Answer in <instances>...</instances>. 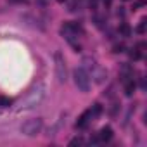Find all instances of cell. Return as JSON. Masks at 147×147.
<instances>
[{"label":"cell","instance_id":"6da1fadb","mask_svg":"<svg viewBox=\"0 0 147 147\" xmlns=\"http://www.w3.org/2000/svg\"><path fill=\"white\" fill-rule=\"evenodd\" d=\"M75 83H76V87L82 90V92H88V88H90V78H88V71H85L83 67H78V69H75Z\"/></svg>","mask_w":147,"mask_h":147},{"label":"cell","instance_id":"7a4b0ae2","mask_svg":"<svg viewBox=\"0 0 147 147\" xmlns=\"http://www.w3.org/2000/svg\"><path fill=\"white\" fill-rule=\"evenodd\" d=\"M42 126H43V121L40 118H35V119H28L26 123H23L21 125V131L24 135H28V137H33V135H36L42 130Z\"/></svg>","mask_w":147,"mask_h":147},{"label":"cell","instance_id":"3957f363","mask_svg":"<svg viewBox=\"0 0 147 147\" xmlns=\"http://www.w3.org/2000/svg\"><path fill=\"white\" fill-rule=\"evenodd\" d=\"M54 61H55V75H57V80L61 83L66 82L67 78V71H66V62H64V57L61 52H55L54 54Z\"/></svg>","mask_w":147,"mask_h":147},{"label":"cell","instance_id":"277c9868","mask_svg":"<svg viewBox=\"0 0 147 147\" xmlns=\"http://www.w3.org/2000/svg\"><path fill=\"white\" fill-rule=\"evenodd\" d=\"M80 31H82V28L76 26V24H73V23H64L62 28H61V33H62L69 42H73V38H75Z\"/></svg>","mask_w":147,"mask_h":147},{"label":"cell","instance_id":"5b68a950","mask_svg":"<svg viewBox=\"0 0 147 147\" xmlns=\"http://www.w3.org/2000/svg\"><path fill=\"white\" fill-rule=\"evenodd\" d=\"M92 71H94V78H95V82H97V83H104V80L107 78V71L102 69V67H97V66H95Z\"/></svg>","mask_w":147,"mask_h":147},{"label":"cell","instance_id":"8992f818","mask_svg":"<svg viewBox=\"0 0 147 147\" xmlns=\"http://www.w3.org/2000/svg\"><path fill=\"white\" fill-rule=\"evenodd\" d=\"M113 138V128L111 126H104L100 131H99V140L100 142H109Z\"/></svg>","mask_w":147,"mask_h":147},{"label":"cell","instance_id":"52a82bcc","mask_svg":"<svg viewBox=\"0 0 147 147\" xmlns=\"http://www.w3.org/2000/svg\"><path fill=\"white\" fill-rule=\"evenodd\" d=\"M90 118H94V116H92V113H90V111H85V113L80 116V119L76 121V128H85V126L88 125Z\"/></svg>","mask_w":147,"mask_h":147},{"label":"cell","instance_id":"ba28073f","mask_svg":"<svg viewBox=\"0 0 147 147\" xmlns=\"http://www.w3.org/2000/svg\"><path fill=\"white\" fill-rule=\"evenodd\" d=\"M119 35L121 36H131V28H130V24H126V23H123V24H119Z\"/></svg>","mask_w":147,"mask_h":147},{"label":"cell","instance_id":"9c48e42d","mask_svg":"<svg viewBox=\"0 0 147 147\" xmlns=\"http://www.w3.org/2000/svg\"><path fill=\"white\" fill-rule=\"evenodd\" d=\"M94 67H95V61L92 57H85L83 59V69L88 71V69H94Z\"/></svg>","mask_w":147,"mask_h":147},{"label":"cell","instance_id":"30bf717a","mask_svg":"<svg viewBox=\"0 0 147 147\" xmlns=\"http://www.w3.org/2000/svg\"><path fill=\"white\" fill-rule=\"evenodd\" d=\"M133 92H135V83H133V80H131V82H125V94L130 97Z\"/></svg>","mask_w":147,"mask_h":147},{"label":"cell","instance_id":"8fae6325","mask_svg":"<svg viewBox=\"0 0 147 147\" xmlns=\"http://www.w3.org/2000/svg\"><path fill=\"white\" fill-rule=\"evenodd\" d=\"M11 104H12V100L9 97H2V95H0V107H9Z\"/></svg>","mask_w":147,"mask_h":147},{"label":"cell","instance_id":"7c38bea8","mask_svg":"<svg viewBox=\"0 0 147 147\" xmlns=\"http://www.w3.org/2000/svg\"><path fill=\"white\" fill-rule=\"evenodd\" d=\"M90 113H92V116H99L102 113V106L100 104H94V107L90 109Z\"/></svg>","mask_w":147,"mask_h":147},{"label":"cell","instance_id":"4fadbf2b","mask_svg":"<svg viewBox=\"0 0 147 147\" xmlns=\"http://www.w3.org/2000/svg\"><path fill=\"white\" fill-rule=\"evenodd\" d=\"M128 54H130V59H133V61L140 59V50H138V49H131Z\"/></svg>","mask_w":147,"mask_h":147},{"label":"cell","instance_id":"5bb4252c","mask_svg":"<svg viewBox=\"0 0 147 147\" xmlns=\"http://www.w3.org/2000/svg\"><path fill=\"white\" fill-rule=\"evenodd\" d=\"M137 33H140V35L145 33V21H140V24H138V28H137Z\"/></svg>","mask_w":147,"mask_h":147},{"label":"cell","instance_id":"9a60e30c","mask_svg":"<svg viewBox=\"0 0 147 147\" xmlns=\"http://www.w3.org/2000/svg\"><path fill=\"white\" fill-rule=\"evenodd\" d=\"M94 21H95V24H97V26H102V23L106 21V18H104V16H95V19H94Z\"/></svg>","mask_w":147,"mask_h":147},{"label":"cell","instance_id":"2e32d148","mask_svg":"<svg viewBox=\"0 0 147 147\" xmlns=\"http://www.w3.org/2000/svg\"><path fill=\"white\" fill-rule=\"evenodd\" d=\"M83 144V140L80 138V137H76V138H73L71 142H69V145H82Z\"/></svg>","mask_w":147,"mask_h":147},{"label":"cell","instance_id":"e0dca14e","mask_svg":"<svg viewBox=\"0 0 147 147\" xmlns=\"http://www.w3.org/2000/svg\"><path fill=\"white\" fill-rule=\"evenodd\" d=\"M123 49H125L123 43H116V45H114V52H116V54H118V52H123Z\"/></svg>","mask_w":147,"mask_h":147},{"label":"cell","instance_id":"ac0fdd59","mask_svg":"<svg viewBox=\"0 0 147 147\" xmlns=\"http://www.w3.org/2000/svg\"><path fill=\"white\" fill-rule=\"evenodd\" d=\"M142 5H145V0H138V2H135V4H133V9H138V7H142Z\"/></svg>","mask_w":147,"mask_h":147},{"label":"cell","instance_id":"d6986e66","mask_svg":"<svg viewBox=\"0 0 147 147\" xmlns=\"http://www.w3.org/2000/svg\"><path fill=\"white\" fill-rule=\"evenodd\" d=\"M102 2H104L106 5H111V4H113V0H102Z\"/></svg>","mask_w":147,"mask_h":147},{"label":"cell","instance_id":"ffe728a7","mask_svg":"<svg viewBox=\"0 0 147 147\" xmlns=\"http://www.w3.org/2000/svg\"><path fill=\"white\" fill-rule=\"evenodd\" d=\"M55 2H59V4H62V2H66V0H55Z\"/></svg>","mask_w":147,"mask_h":147}]
</instances>
